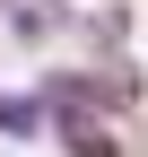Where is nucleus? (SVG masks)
Segmentation results:
<instances>
[{"mask_svg":"<svg viewBox=\"0 0 148 157\" xmlns=\"http://www.w3.org/2000/svg\"><path fill=\"white\" fill-rule=\"evenodd\" d=\"M9 44H26V52H44L52 35H61V0H9Z\"/></svg>","mask_w":148,"mask_h":157,"instance_id":"1","label":"nucleus"},{"mask_svg":"<svg viewBox=\"0 0 148 157\" xmlns=\"http://www.w3.org/2000/svg\"><path fill=\"white\" fill-rule=\"evenodd\" d=\"M44 122H52V105H44V87H17V96H0V131H9V140H35Z\"/></svg>","mask_w":148,"mask_h":157,"instance_id":"2","label":"nucleus"},{"mask_svg":"<svg viewBox=\"0 0 148 157\" xmlns=\"http://www.w3.org/2000/svg\"><path fill=\"white\" fill-rule=\"evenodd\" d=\"M52 140H61L70 157H122V140H113L105 122H52Z\"/></svg>","mask_w":148,"mask_h":157,"instance_id":"3","label":"nucleus"},{"mask_svg":"<svg viewBox=\"0 0 148 157\" xmlns=\"http://www.w3.org/2000/svg\"><path fill=\"white\" fill-rule=\"evenodd\" d=\"M122 35H131V9H96L87 17V44L96 52H122Z\"/></svg>","mask_w":148,"mask_h":157,"instance_id":"4","label":"nucleus"},{"mask_svg":"<svg viewBox=\"0 0 148 157\" xmlns=\"http://www.w3.org/2000/svg\"><path fill=\"white\" fill-rule=\"evenodd\" d=\"M0 9H9V0H0Z\"/></svg>","mask_w":148,"mask_h":157,"instance_id":"5","label":"nucleus"}]
</instances>
